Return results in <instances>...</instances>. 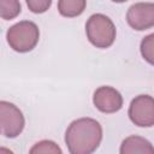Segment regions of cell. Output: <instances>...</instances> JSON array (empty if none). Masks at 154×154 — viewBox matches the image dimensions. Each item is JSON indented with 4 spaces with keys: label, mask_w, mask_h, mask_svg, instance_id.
<instances>
[{
    "label": "cell",
    "mask_w": 154,
    "mask_h": 154,
    "mask_svg": "<svg viewBox=\"0 0 154 154\" xmlns=\"http://www.w3.org/2000/svg\"><path fill=\"white\" fill-rule=\"evenodd\" d=\"M102 140V128L91 118L73 120L65 134V142L71 154H90Z\"/></svg>",
    "instance_id": "1"
},
{
    "label": "cell",
    "mask_w": 154,
    "mask_h": 154,
    "mask_svg": "<svg viewBox=\"0 0 154 154\" xmlns=\"http://www.w3.org/2000/svg\"><path fill=\"white\" fill-rule=\"evenodd\" d=\"M85 32L89 42L97 48H107L116 40V26L113 22L101 13L89 17L85 24Z\"/></svg>",
    "instance_id": "2"
},
{
    "label": "cell",
    "mask_w": 154,
    "mask_h": 154,
    "mask_svg": "<svg viewBox=\"0 0 154 154\" xmlns=\"http://www.w3.org/2000/svg\"><path fill=\"white\" fill-rule=\"evenodd\" d=\"M6 38L13 51L25 53L35 48L40 38V31L34 22L23 20L7 30Z\"/></svg>",
    "instance_id": "3"
},
{
    "label": "cell",
    "mask_w": 154,
    "mask_h": 154,
    "mask_svg": "<svg viewBox=\"0 0 154 154\" xmlns=\"http://www.w3.org/2000/svg\"><path fill=\"white\" fill-rule=\"evenodd\" d=\"M0 126L5 137H17L24 129V117L22 111L7 101L0 102Z\"/></svg>",
    "instance_id": "4"
},
{
    "label": "cell",
    "mask_w": 154,
    "mask_h": 154,
    "mask_svg": "<svg viewBox=\"0 0 154 154\" xmlns=\"http://www.w3.org/2000/svg\"><path fill=\"white\" fill-rule=\"evenodd\" d=\"M130 120L141 128H150L154 125V97L149 95L136 96L129 107Z\"/></svg>",
    "instance_id": "5"
},
{
    "label": "cell",
    "mask_w": 154,
    "mask_h": 154,
    "mask_svg": "<svg viewBox=\"0 0 154 154\" xmlns=\"http://www.w3.org/2000/svg\"><path fill=\"white\" fill-rule=\"evenodd\" d=\"M128 24L138 31L154 26V4L138 2L128 10L126 13Z\"/></svg>",
    "instance_id": "6"
},
{
    "label": "cell",
    "mask_w": 154,
    "mask_h": 154,
    "mask_svg": "<svg viewBox=\"0 0 154 154\" xmlns=\"http://www.w3.org/2000/svg\"><path fill=\"white\" fill-rule=\"evenodd\" d=\"M93 102L99 111L103 113H114L122 108L123 97L114 88L103 85L94 91Z\"/></svg>",
    "instance_id": "7"
},
{
    "label": "cell",
    "mask_w": 154,
    "mask_h": 154,
    "mask_svg": "<svg viewBox=\"0 0 154 154\" xmlns=\"http://www.w3.org/2000/svg\"><path fill=\"white\" fill-rule=\"evenodd\" d=\"M120 153L122 154H134V153L154 154V147L148 140L143 137L130 136L123 141L120 146Z\"/></svg>",
    "instance_id": "8"
},
{
    "label": "cell",
    "mask_w": 154,
    "mask_h": 154,
    "mask_svg": "<svg viewBox=\"0 0 154 154\" xmlns=\"http://www.w3.org/2000/svg\"><path fill=\"white\" fill-rule=\"evenodd\" d=\"M85 0H59L58 10L64 17H77L83 13L85 8Z\"/></svg>",
    "instance_id": "9"
},
{
    "label": "cell",
    "mask_w": 154,
    "mask_h": 154,
    "mask_svg": "<svg viewBox=\"0 0 154 154\" xmlns=\"http://www.w3.org/2000/svg\"><path fill=\"white\" fill-rule=\"evenodd\" d=\"M19 13L20 4L18 0H0V14L2 19H13Z\"/></svg>",
    "instance_id": "10"
},
{
    "label": "cell",
    "mask_w": 154,
    "mask_h": 154,
    "mask_svg": "<svg viewBox=\"0 0 154 154\" xmlns=\"http://www.w3.org/2000/svg\"><path fill=\"white\" fill-rule=\"evenodd\" d=\"M141 54L143 57V59L154 65V34H150L148 36H146L142 41H141Z\"/></svg>",
    "instance_id": "11"
},
{
    "label": "cell",
    "mask_w": 154,
    "mask_h": 154,
    "mask_svg": "<svg viewBox=\"0 0 154 154\" xmlns=\"http://www.w3.org/2000/svg\"><path fill=\"white\" fill-rule=\"evenodd\" d=\"M40 153H52V154H61V149L52 141H41L37 142L31 149L30 154H40Z\"/></svg>",
    "instance_id": "12"
},
{
    "label": "cell",
    "mask_w": 154,
    "mask_h": 154,
    "mask_svg": "<svg viewBox=\"0 0 154 154\" xmlns=\"http://www.w3.org/2000/svg\"><path fill=\"white\" fill-rule=\"evenodd\" d=\"M29 10L34 13H43L46 12L52 4V0H25Z\"/></svg>",
    "instance_id": "13"
},
{
    "label": "cell",
    "mask_w": 154,
    "mask_h": 154,
    "mask_svg": "<svg viewBox=\"0 0 154 154\" xmlns=\"http://www.w3.org/2000/svg\"><path fill=\"white\" fill-rule=\"evenodd\" d=\"M112 1H114V2H124L126 0H112Z\"/></svg>",
    "instance_id": "14"
}]
</instances>
